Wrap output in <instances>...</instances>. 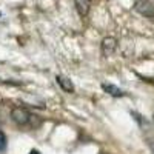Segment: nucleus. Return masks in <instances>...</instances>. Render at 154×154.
Returning a JSON list of instances; mask_svg holds the SVG:
<instances>
[{
  "label": "nucleus",
  "instance_id": "obj_10",
  "mask_svg": "<svg viewBox=\"0 0 154 154\" xmlns=\"http://www.w3.org/2000/svg\"><path fill=\"white\" fill-rule=\"evenodd\" d=\"M152 120H154V116H152Z\"/></svg>",
  "mask_w": 154,
  "mask_h": 154
},
{
  "label": "nucleus",
  "instance_id": "obj_2",
  "mask_svg": "<svg viewBox=\"0 0 154 154\" xmlns=\"http://www.w3.org/2000/svg\"><path fill=\"white\" fill-rule=\"evenodd\" d=\"M134 9L145 17H154V3L149 0H137L134 3Z\"/></svg>",
  "mask_w": 154,
  "mask_h": 154
},
{
  "label": "nucleus",
  "instance_id": "obj_4",
  "mask_svg": "<svg viewBox=\"0 0 154 154\" xmlns=\"http://www.w3.org/2000/svg\"><path fill=\"white\" fill-rule=\"evenodd\" d=\"M56 80H57V83L60 85V88L65 93H74V85H72V82L68 79L66 75H57Z\"/></svg>",
  "mask_w": 154,
  "mask_h": 154
},
{
  "label": "nucleus",
  "instance_id": "obj_7",
  "mask_svg": "<svg viewBox=\"0 0 154 154\" xmlns=\"http://www.w3.org/2000/svg\"><path fill=\"white\" fill-rule=\"evenodd\" d=\"M5 146H6V137L2 131H0V152L5 149Z\"/></svg>",
  "mask_w": 154,
  "mask_h": 154
},
{
  "label": "nucleus",
  "instance_id": "obj_9",
  "mask_svg": "<svg viewBox=\"0 0 154 154\" xmlns=\"http://www.w3.org/2000/svg\"><path fill=\"white\" fill-rule=\"evenodd\" d=\"M31 154H38V151H31Z\"/></svg>",
  "mask_w": 154,
  "mask_h": 154
},
{
  "label": "nucleus",
  "instance_id": "obj_6",
  "mask_svg": "<svg viewBox=\"0 0 154 154\" xmlns=\"http://www.w3.org/2000/svg\"><path fill=\"white\" fill-rule=\"evenodd\" d=\"M75 3V8L79 11L80 16H86L88 11H89V6H91V0H74Z\"/></svg>",
  "mask_w": 154,
  "mask_h": 154
},
{
  "label": "nucleus",
  "instance_id": "obj_1",
  "mask_svg": "<svg viewBox=\"0 0 154 154\" xmlns=\"http://www.w3.org/2000/svg\"><path fill=\"white\" fill-rule=\"evenodd\" d=\"M37 117V116H31L26 109H23V108H12L11 111V119L14 120L19 126H31V128H35L37 125L34 123V119Z\"/></svg>",
  "mask_w": 154,
  "mask_h": 154
},
{
  "label": "nucleus",
  "instance_id": "obj_5",
  "mask_svg": "<svg viewBox=\"0 0 154 154\" xmlns=\"http://www.w3.org/2000/svg\"><path fill=\"white\" fill-rule=\"evenodd\" d=\"M102 89H103L105 93H108L109 96H112V97H122L125 94L120 88H117L116 85H111V83H102Z\"/></svg>",
  "mask_w": 154,
  "mask_h": 154
},
{
  "label": "nucleus",
  "instance_id": "obj_8",
  "mask_svg": "<svg viewBox=\"0 0 154 154\" xmlns=\"http://www.w3.org/2000/svg\"><path fill=\"white\" fill-rule=\"evenodd\" d=\"M148 146H149L151 152L154 154V139H148Z\"/></svg>",
  "mask_w": 154,
  "mask_h": 154
},
{
  "label": "nucleus",
  "instance_id": "obj_3",
  "mask_svg": "<svg viewBox=\"0 0 154 154\" xmlns=\"http://www.w3.org/2000/svg\"><path fill=\"white\" fill-rule=\"evenodd\" d=\"M116 48H117V40L114 37H105L102 40V54H103V57L112 56Z\"/></svg>",
  "mask_w": 154,
  "mask_h": 154
}]
</instances>
